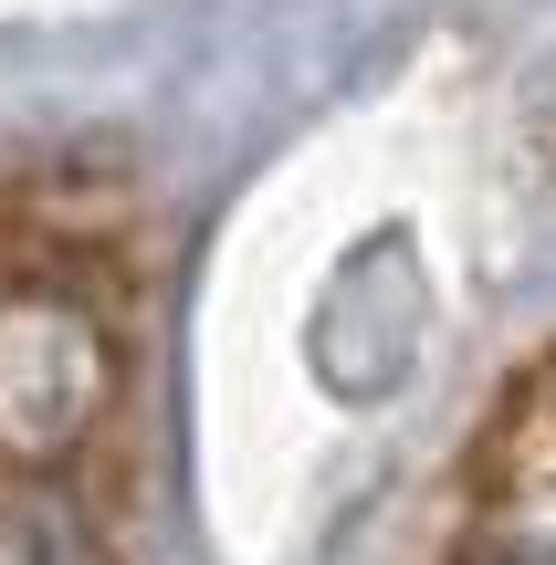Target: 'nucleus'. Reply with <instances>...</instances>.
<instances>
[{"label":"nucleus","instance_id":"1","mask_svg":"<svg viewBox=\"0 0 556 565\" xmlns=\"http://www.w3.org/2000/svg\"><path fill=\"white\" fill-rule=\"evenodd\" d=\"M116 408V335L63 282H0V471L63 482Z\"/></svg>","mask_w":556,"mask_h":565},{"label":"nucleus","instance_id":"2","mask_svg":"<svg viewBox=\"0 0 556 565\" xmlns=\"http://www.w3.org/2000/svg\"><path fill=\"white\" fill-rule=\"evenodd\" d=\"M0 565H95V513L74 503V482L0 471Z\"/></svg>","mask_w":556,"mask_h":565}]
</instances>
